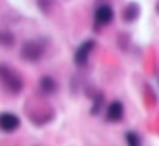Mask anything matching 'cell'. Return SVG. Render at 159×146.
Here are the masks:
<instances>
[{"label":"cell","instance_id":"2","mask_svg":"<svg viewBox=\"0 0 159 146\" xmlns=\"http://www.w3.org/2000/svg\"><path fill=\"white\" fill-rule=\"evenodd\" d=\"M0 84L7 95L12 96H17L24 88V81L19 72L9 65H4V64H0Z\"/></svg>","mask_w":159,"mask_h":146},{"label":"cell","instance_id":"13","mask_svg":"<svg viewBox=\"0 0 159 146\" xmlns=\"http://www.w3.org/2000/svg\"><path fill=\"white\" fill-rule=\"evenodd\" d=\"M38 9L40 10H43L45 14H48V12H50V7H54V4H52V2H38Z\"/></svg>","mask_w":159,"mask_h":146},{"label":"cell","instance_id":"7","mask_svg":"<svg viewBox=\"0 0 159 146\" xmlns=\"http://www.w3.org/2000/svg\"><path fill=\"white\" fill-rule=\"evenodd\" d=\"M125 117V105L119 100H112L111 103L106 105V122L118 124Z\"/></svg>","mask_w":159,"mask_h":146},{"label":"cell","instance_id":"12","mask_svg":"<svg viewBox=\"0 0 159 146\" xmlns=\"http://www.w3.org/2000/svg\"><path fill=\"white\" fill-rule=\"evenodd\" d=\"M125 141H126V146H143L142 138L135 131H128L126 134H125Z\"/></svg>","mask_w":159,"mask_h":146},{"label":"cell","instance_id":"9","mask_svg":"<svg viewBox=\"0 0 159 146\" xmlns=\"http://www.w3.org/2000/svg\"><path fill=\"white\" fill-rule=\"evenodd\" d=\"M92 98V107H90V115H99L100 112L106 108V96H104L102 91H92V93H88Z\"/></svg>","mask_w":159,"mask_h":146},{"label":"cell","instance_id":"8","mask_svg":"<svg viewBox=\"0 0 159 146\" xmlns=\"http://www.w3.org/2000/svg\"><path fill=\"white\" fill-rule=\"evenodd\" d=\"M57 81L50 76H42L38 81V91L42 96H50V95H56L57 93Z\"/></svg>","mask_w":159,"mask_h":146},{"label":"cell","instance_id":"1","mask_svg":"<svg viewBox=\"0 0 159 146\" xmlns=\"http://www.w3.org/2000/svg\"><path fill=\"white\" fill-rule=\"evenodd\" d=\"M24 114H26L30 122L36 127L45 126L50 120H54V117H56L54 107L42 95H33L26 100V103H24Z\"/></svg>","mask_w":159,"mask_h":146},{"label":"cell","instance_id":"14","mask_svg":"<svg viewBox=\"0 0 159 146\" xmlns=\"http://www.w3.org/2000/svg\"><path fill=\"white\" fill-rule=\"evenodd\" d=\"M156 12H157V14H159V2H157V4H156Z\"/></svg>","mask_w":159,"mask_h":146},{"label":"cell","instance_id":"3","mask_svg":"<svg viewBox=\"0 0 159 146\" xmlns=\"http://www.w3.org/2000/svg\"><path fill=\"white\" fill-rule=\"evenodd\" d=\"M47 52V41L43 38H30L24 40L19 48V57L24 62H38Z\"/></svg>","mask_w":159,"mask_h":146},{"label":"cell","instance_id":"11","mask_svg":"<svg viewBox=\"0 0 159 146\" xmlns=\"http://www.w3.org/2000/svg\"><path fill=\"white\" fill-rule=\"evenodd\" d=\"M14 43H16V36H14V33H11V31H7V29L0 28V47L11 48Z\"/></svg>","mask_w":159,"mask_h":146},{"label":"cell","instance_id":"4","mask_svg":"<svg viewBox=\"0 0 159 146\" xmlns=\"http://www.w3.org/2000/svg\"><path fill=\"white\" fill-rule=\"evenodd\" d=\"M97 43H95V40H85V41H81V43L78 45V48H76L75 52V64L78 65V67H85L88 64V59H90L92 55V52L95 50Z\"/></svg>","mask_w":159,"mask_h":146},{"label":"cell","instance_id":"5","mask_svg":"<svg viewBox=\"0 0 159 146\" xmlns=\"http://www.w3.org/2000/svg\"><path fill=\"white\" fill-rule=\"evenodd\" d=\"M93 21H95L97 29L104 28V26H109L114 21V9H112V5L99 4L95 7V12H93Z\"/></svg>","mask_w":159,"mask_h":146},{"label":"cell","instance_id":"10","mask_svg":"<svg viewBox=\"0 0 159 146\" xmlns=\"http://www.w3.org/2000/svg\"><path fill=\"white\" fill-rule=\"evenodd\" d=\"M140 16V5L139 4H126L123 7V10H121V19H123V23L126 24H131V23H135L137 19H139Z\"/></svg>","mask_w":159,"mask_h":146},{"label":"cell","instance_id":"6","mask_svg":"<svg viewBox=\"0 0 159 146\" xmlns=\"http://www.w3.org/2000/svg\"><path fill=\"white\" fill-rule=\"evenodd\" d=\"M21 127V119L14 112H0V131L5 134L16 132Z\"/></svg>","mask_w":159,"mask_h":146}]
</instances>
